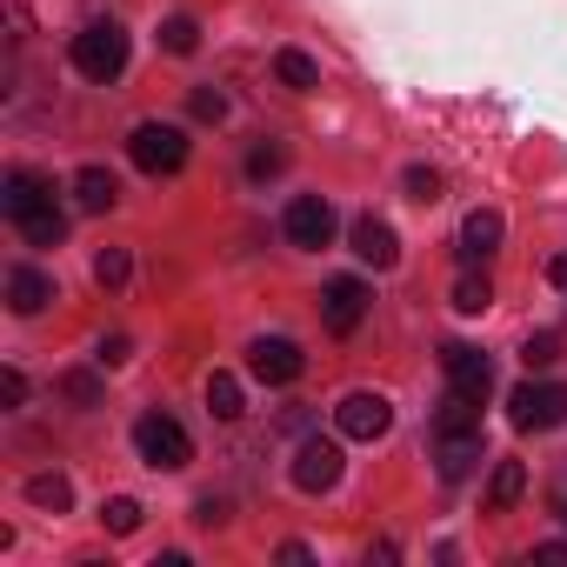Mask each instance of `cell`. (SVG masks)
I'll return each instance as SVG.
<instances>
[{"label": "cell", "instance_id": "cell-7", "mask_svg": "<svg viewBox=\"0 0 567 567\" xmlns=\"http://www.w3.org/2000/svg\"><path fill=\"white\" fill-rule=\"evenodd\" d=\"M54 207V181L48 174H34V167H14L8 181H0V214H8L14 227H28L34 214H48Z\"/></svg>", "mask_w": 567, "mask_h": 567}, {"label": "cell", "instance_id": "cell-36", "mask_svg": "<svg viewBox=\"0 0 567 567\" xmlns=\"http://www.w3.org/2000/svg\"><path fill=\"white\" fill-rule=\"evenodd\" d=\"M560 520H567V494H560Z\"/></svg>", "mask_w": 567, "mask_h": 567}, {"label": "cell", "instance_id": "cell-4", "mask_svg": "<svg viewBox=\"0 0 567 567\" xmlns=\"http://www.w3.org/2000/svg\"><path fill=\"white\" fill-rule=\"evenodd\" d=\"M507 421H514L520 434L560 427V421H567V388H560V381H520V388L507 394Z\"/></svg>", "mask_w": 567, "mask_h": 567}, {"label": "cell", "instance_id": "cell-16", "mask_svg": "<svg viewBox=\"0 0 567 567\" xmlns=\"http://www.w3.org/2000/svg\"><path fill=\"white\" fill-rule=\"evenodd\" d=\"M114 200H121V181L107 167H81L74 174V207L81 214H114Z\"/></svg>", "mask_w": 567, "mask_h": 567}, {"label": "cell", "instance_id": "cell-33", "mask_svg": "<svg viewBox=\"0 0 567 567\" xmlns=\"http://www.w3.org/2000/svg\"><path fill=\"white\" fill-rule=\"evenodd\" d=\"M0 394H8V408H21L28 401V374L21 368H0Z\"/></svg>", "mask_w": 567, "mask_h": 567}, {"label": "cell", "instance_id": "cell-18", "mask_svg": "<svg viewBox=\"0 0 567 567\" xmlns=\"http://www.w3.org/2000/svg\"><path fill=\"white\" fill-rule=\"evenodd\" d=\"M274 74H280V87H295V94L321 87V68H315V54H301V48H280V54H274Z\"/></svg>", "mask_w": 567, "mask_h": 567}, {"label": "cell", "instance_id": "cell-1", "mask_svg": "<svg viewBox=\"0 0 567 567\" xmlns=\"http://www.w3.org/2000/svg\"><path fill=\"white\" fill-rule=\"evenodd\" d=\"M127 54H134V41H127L121 21H87V28L74 34V68H81L87 81H101V87L127 74Z\"/></svg>", "mask_w": 567, "mask_h": 567}, {"label": "cell", "instance_id": "cell-11", "mask_svg": "<svg viewBox=\"0 0 567 567\" xmlns=\"http://www.w3.org/2000/svg\"><path fill=\"white\" fill-rule=\"evenodd\" d=\"M441 368H447V388H454V394H467V401H487V388H494V361H487L481 348H467V341H447V348H441Z\"/></svg>", "mask_w": 567, "mask_h": 567}, {"label": "cell", "instance_id": "cell-21", "mask_svg": "<svg viewBox=\"0 0 567 567\" xmlns=\"http://www.w3.org/2000/svg\"><path fill=\"white\" fill-rule=\"evenodd\" d=\"M454 308H461V315H487V308H494V280H487V274H461V280H454Z\"/></svg>", "mask_w": 567, "mask_h": 567}, {"label": "cell", "instance_id": "cell-28", "mask_svg": "<svg viewBox=\"0 0 567 567\" xmlns=\"http://www.w3.org/2000/svg\"><path fill=\"white\" fill-rule=\"evenodd\" d=\"M187 107H194V121H207V127H220V121H227V94H220V87H194V101H187Z\"/></svg>", "mask_w": 567, "mask_h": 567}, {"label": "cell", "instance_id": "cell-34", "mask_svg": "<svg viewBox=\"0 0 567 567\" xmlns=\"http://www.w3.org/2000/svg\"><path fill=\"white\" fill-rule=\"evenodd\" d=\"M527 560H547V567H554V560H567V540H547V547H534Z\"/></svg>", "mask_w": 567, "mask_h": 567}, {"label": "cell", "instance_id": "cell-22", "mask_svg": "<svg viewBox=\"0 0 567 567\" xmlns=\"http://www.w3.org/2000/svg\"><path fill=\"white\" fill-rule=\"evenodd\" d=\"M161 48H167V54H194V48H200V21H194V14H167V21H161Z\"/></svg>", "mask_w": 567, "mask_h": 567}, {"label": "cell", "instance_id": "cell-35", "mask_svg": "<svg viewBox=\"0 0 567 567\" xmlns=\"http://www.w3.org/2000/svg\"><path fill=\"white\" fill-rule=\"evenodd\" d=\"M547 280H554V288L567 295V254H554V260H547Z\"/></svg>", "mask_w": 567, "mask_h": 567}, {"label": "cell", "instance_id": "cell-14", "mask_svg": "<svg viewBox=\"0 0 567 567\" xmlns=\"http://www.w3.org/2000/svg\"><path fill=\"white\" fill-rule=\"evenodd\" d=\"M348 240H354V254H361L368 267H394V260H401V234H394L388 220H374V214H361Z\"/></svg>", "mask_w": 567, "mask_h": 567}, {"label": "cell", "instance_id": "cell-23", "mask_svg": "<svg viewBox=\"0 0 567 567\" xmlns=\"http://www.w3.org/2000/svg\"><path fill=\"white\" fill-rule=\"evenodd\" d=\"M21 234H28V247H61V240H68V214H61V200H54L48 214H34Z\"/></svg>", "mask_w": 567, "mask_h": 567}, {"label": "cell", "instance_id": "cell-2", "mask_svg": "<svg viewBox=\"0 0 567 567\" xmlns=\"http://www.w3.org/2000/svg\"><path fill=\"white\" fill-rule=\"evenodd\" d=\"M134 454H141L147 467H161V474H181V467L194 461V441H187V427H181L167 408H147V414L134 421Z\"/></svg>", "mask_w": 567, "mask_h": 567}, {"label": "cell", "instance_id": "cell-29", "mask_svg": "<svg viewBox=\"0 0 567 567\" xmlns=\"http://www.w3.org/2000/svg\"><path fill=\"white\" fill-rule=\"evenodd\" d=\"M61 394H68L74 408H101V381H94V374H81V368H74V374H61Z\"/></svg>", "mask_w": 567, "mask_h": 567}, {"label": "cell", "instance_id": "cell-5", "mask_svg": "<svg viewBox=\"0 0 567 567\" xmlns=\"http://www.w3.org/2000/svg\"><path fill=\"white\" fill-rule=\"evenodd\" d=\"M301 368H308V354H301L288 334H260V341L247 348V374H254L260 388H288V381H301Z\"/></svg>", "mask_w": 567, "mask_h": 567}, {"label": "cell", "instance_id": "cell-6", "mask_svg": "<svg viewBox=\"0 0 567 567\" xmlns=\"http://www.w3.org/2000/svg\"><path fill=\"white\" fill-rule=\"evenodd\" d=\"M334 427H341V441H381L388 427H394V401L388 394H348L341 408H334Z\"/></svg>", "mask_w": 567, "mask_h": 567}, {"label": "cell", "instance_id": "cell-15", "mask_svg": "<svg viewBox=\"0 0 567 567\" xmlns=\"http://www.w3.org/2000/svg\"><path fill=\"white\" fill-rule=\"evenodd\" d=\"M48 301H54V280H48L41 267H14V274H8V308H14V315H41Z\"/></svg>", "mask_w": 567, "mask_h": 567}, {"label": "cell", "instance_id": "cell-10", "mask_svg": "<svg viewBox=\"0 0 567 567\" xmlns=\"http://www.w3.org/2000/svg\"><path fill=\"white\" fill-rule=\"evenodd\" d=\"M280 234H288L295 247H328L334 240V207L321 194H295L288 214H280Z\"/></svg>", "mask_w": 567, "mask_h": 567}, {"label": "cell", "instance_id": "cell-32", "mask_svg": "<svg viewBox=\"0 0 567 567\" xmlns=\"http://www.w3.org/2000/svg\"><path fill=\"white\" fill-rule=\"evenodd\" d=\"M194 520H200V527H227V501H220V494H200V501H194Z\"/></svg>", "mask_w": 567, "mask_h": 567}, {"label": "cell", "instance_id": "cell-9", "mask_svg": "<svg viewBox=\"0 0 567 567\" xmlns=\"http://www.w3.org/2000/svg\"><path fill=\"white\" fill-rule=\"evenodd\" d=\"M481 461H487L481 427H434V467H441V481H467Z\"/></svg>", "mask_w": 567, "mask_h": 567}, {"label": "cell", "instance_id": "cell-27", "mask_svg": "<svg viewBox=\"0 0 567 567\" xmlns=\"http://www.w3.org/2000/svg\"><path fill=\"white\" fill-rule=\"evenodd\" d=\"M280 167H288V147H280V141H260V147L247 154V181H274Z\"/></svg>", "mask_w": 567, "mask_h": 567}, {"label": "cell", "instance_id": "cell-8", "mask_svg": "<svg viewBox=\"0 0 567 567\" xmlns=\"http://www.w3.org/2000/svg\"><path fill=\"white\" fill-rule=\"evenodd\" d=\"M321 321H328V334H361V321H368V280H354V274H341V280H328V295H321Z\"/></svg>", "mask_w": 567, "mask_h": 567}, {"label": "cell", "instance_id": "cell-24", "mask_svg": "<svg viewBox=\"0 0 567 567\" xmlns=\"http://www.w3.org/2000/svg\"><path fill=\"white\" fill-rule=\"evenodd\" d=\"M401 187H408L414 207H434V200H441V167H421V161H414V167L401 174Z\"/></svg>", "mask_w": 567, "mask_h": 567}, {"label": "cell", "instance_id": "cell-12", "mask_svg": "<svg viewBox=\"0 0 567 567\" xmlns=\"http://www.w3.org/2000/svg\"><path fill=\"white\" fill-rule=\"evenodd\" d=\"M341 441H321V434H308L301 441V454H295V487L301 494H328L334 481H341Z\"/></svg>", "mask_w": 567, "mask_h": 567}, {"label": "cell", "instance_id": "cell-26", "mask_svg": "<svg viewBox=\"0 0 567 567\" xmlns=\"http://www.w3.org/2000/svg\"><path fill=\"white\" fill-rule=\"evenodd\" d=\"M127 274H134L127 247H101L94 254V280H101V288H127Z\"/></svg>", "mask_w": 567, "mask_h": 567}, {"label": "cell", "instance_id": "cell-31", "mask_svg": "<svg viewBox=\"0 0 567 567\" xmlns=\"http://www.w3.org/2000/svg\"><path fill=\"white\" fill-rule=\"evenodd\" d=\"M94 361H101V368H127V361H134V341H127V334H107Z\"/></svg>", "mask_w": 567, "mask_h": 567}, {"label": "cell", "instance_id": "cell-20", "mask_svg": "<svg viewBox=\"0 0 567 567\" xmlns=\"http://www.w3.org/2000/svg\"><path fill=\"white\" fill-rule=\"evenodd\" d=\"M28 501L48 507V514H68V507H74V487H68V474L48 467V474H28Z\"/></svg>", "mask_w": 567, "mask_h": 567}, {"label": "cell", "instance_id": "cell-13", "mask_svg": "<svg viewBox=\"0 0 567 567\" xmlns=\"http://www.w3.org/2000/svg\"><path fill=\"white\" fill-rule=\"evenodd\" d=\"M501 234H507V220H501L494 207H474V214L461 220V260H467V267L494 260V254H501Z\"/></svg>", "mask_w": 567, "mask_h": 567}, {"label": "cell", "instance_id": "cell-30", "mask_svg": "<svg viewBox=\"0 0 567 567\" xmlns=\"http://www.w3.org/2000/svg\"><path fill=\"white\" fill-rule=\"evenodd\" d=\"M520 361H527V368H554V361H560V334H534V341L520 348Z\"/></svg>", "mask_w": 567, "mask_h": 567}, {"label": "cell", "instance_id": "cell-3", "mask_svg": "<svg viewBox=\"0 0 567 567\" xmlns=\"http://www.w3.org/2000/svg\"><path fill=\"white\" fill-rule=\"evenodd\" d=\"M127 154H134L141 174H181V167H187V134H181L174 121H141V127L127 134Z\"/></svg>", "mask_w": 567, "mask_h": 567}, {"label": "cell", "instance_id": "cell-19", "mask_svg": "<svg viewBox=\"0 0 567 567\" xmlns=\"http://www.w3.org/2000/svg\"><path fill=\"white\" fill-rule=\"evenodd\" d=\"M207 414H214V421H240V414H247V394H240L234 374H207Z\"/></svg>", "mask_w": 567, "mask_h": 567}, {"label": "cell", "instance_id": "cell-17", "mask_svg": "<svg viewBox=\"0 0 567 567\" xmlns=\"http://www.w3.org/2000/svg\"><path fill=\"white\" fill-rule=\"evenodd\" d=\"M520 494H527V467L520 461H494V474H487V514H507Z\"/></svg>", "mask_w": 567, "mask_h": 567}, {"label": "cell", "instance_id": "cell-25", "mask_svg": "<svg viewBox=\"0 0 567 567\" xmlns=\"http://www.w3.org/2000/svg\"><path fill=\"white\" fill-rule=\"evenodd\" d=\"M101 527H107V534H134V527H141V501H134V494L101 501Z\"/></svg>", "mask_w": 567, "mask_h": 567}]
</instances>
